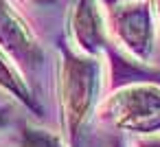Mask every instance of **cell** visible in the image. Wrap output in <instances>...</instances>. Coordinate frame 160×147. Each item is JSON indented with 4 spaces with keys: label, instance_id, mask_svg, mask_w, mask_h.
I'll list each match as a JSON object with an SVG mask.
<instances>
[{
    "label": "cell",
    "instance_id": "6da1fadb",
    "mask_svg": "<svg viewBox=\"0 0 160 147\" xmlns=\"http://www.w3.org/2000/svg\"><path fill=\"white\" fill-rule=\"evenodd\" d=\"M103 64L99 57L81 55L70 51L64 42L59 44V112L64 134L70 143H77L83 127L92 119L99 105Z\"/></svg>",
    "mask_w": 160,
    "mask_h": 147
},
{
    "label": "cell",
    "instance_id": "7a4b0ae2",
    "mask_svg": "<svg viewBox=\"0 0 160 147\" xmlns=\"http://www.w3.org/2000/svg\"><path fill=\"white\" fill-rule=\"evenodd\" d=\"M97 116L116 132L151 136L160 132V84L142 81L123 86L103 97L97 105Z\"/></svg>",
    "mask_w": 160,
    "mask_h": 147
},
{
    "label": "cell",
    "instance_id": "3957f363",
    "mask_svg": "<svg viewBox=\"0 0 160 147\" xmlns=\"http://www.w3.org/2000/svg\"><path fill=\"white\" fill-rule=\"evenodd\" d=\"M108 31L132 57L149 64L156 40L149 0H123V3L110 7Z\"/></svg>",
    "mask_w": 160,
    "mask_h": 147
},
{
    "label": "cell",
    "instance_id": "277c9868",
    "mask_svg": "<svg viewBox=\"0 0 160 147\" xmlns=\"http://www.w3.org/2000/svg\"><path fill=\"white\" fill-rule=\"evenodd\" d=\"M0 51L24 73H33L44 62L33 31L7 0H0Z\"/></svg>",
    "mask_w": 160,
    "mask_h": 147
},
{
    "label": "cell",
    "instance_id": "5b68a950",
    "mask_svg": "<svg viewBox=\"0 0 160 147\" xmlns=\"http://www.w3.org/2000/svg\"><path fill=\"white\" fill-rule=\"evenodd\" d=\"M68 24L72 44L81 55L99 57V53H108L112 42L108 31V18L101 11L99 0H72Z\"/></svg>",
    "mask_w": 160,
    "mask_h": 147
},
{
    "label": "cell",
    "instance_id": "8992f818",
    "mask_svg": "<svg viewBox=\"0 0 160 147\" xmlns=\"http://www.w3.org/2000/svg\"><path fill=\"white\" fill-rule=\"evenodd\" d=\"M0 88L5 92H9L16 101H20L24 108H29L31 112H38L40 114V103L35 101L31 88L27 86L22 73L18 70V66L0 51Z\"/></svg>",
    "mask_w": 160,
    "mask_h": 147
},
{
    "label": "cell",
    "instance_id": "52a82bcc",
    "mask_svg": "<svg viewBox=\"0 0 160 147\" xmlns=\"http://www.w3.org/2000/svg\"><path fill=\"white\" fill-rule=\"evenodd\" d=\"M18 147H68L64 138L51 129H44L33 123H24L20 132V145Z\"/></svg>",
    "mask_w": 160,
    "mask_h": 147
},
{
    "label": "cell",
    "instance_id": "ba28073f",
    "mask_svg": "<svg viewBox=\"0 0 160 147\" xmlns=\"http://www.w3.org/2000/svg\"><path fill=\"white\" fill-rule=\"evenodd\" d=\"M136 147H160V136L151 134V136H142L136 140Z\"/></svg>",
    "mask_w": 160,
    "mask_h": 147
},
{
    "label": "cell",
    "instance_id": "9c48e42d",
    "mask_svg": "<svg viewBox=\"0 0 160 147\" xmlns=\"http://www.w3.org/2000/svg\"><path fill=\"white\" fill-rule=\"evenodd\" d=\"M9 112H11V108H9L7 103H0V129L7 125V121H9Z\"/></svg>",
    "mask_w": 160,
    "mask_h": 147
},
{
    "label": "cell",
    "instance_id": "30bf717a",
    "mask_svg": "<svg viewBox=\"0 0 160 147\" xmlns=\"http://www.w3.org/2000/svg\"><path fill=\"white\" fill-rule=\"evenodd\" d=\"M108 147H125V143H123V138L121 136H114L112 140H110V145Z\"/></svg>",
    "mask_w": 160,
    "mask_h": 147
},
{
    "label": "cell",
    "instance_id": "8fae6325",
    "mask_svg": "<svg viewBox=\"0 0 160 147\" xmlns=\"http://www.w3.org/2000/svg\"><path fill=\"white\" fill-rule=\"evenodd\" d=\"M99 3H103V5H108V7H114V5L123 3V0H99Z\"/></svg>",
    "mask_w": 160,
    "mask_h": 147
},
{
    "label": "cell",
    "instance_id": "7c38bea8",
    "mask_svg": "<svg viewBox=\"0 0 160 147\" xmlns=\"http://www.w3.org/2000/svg\"><path fill=\"white\" fill-rule=\"evenodd\" d=\"M27 3H33V5H48V3H55V0H27Z\"/></svg>",
    "mask_w": 160,
    "mask_h": 147
},
{
    "label": "cell",
    "instance_id": "4fadbf2b",
    "mask_svg": "<svg viewBox=\"0 0 160 147\" xmlns=\"http://www.w3.org/2000/svg\"><path fill=\"white\" fill-rule=\"evenodd\" d=\"M156 13H158V20H160V0H156Z\"/></svg>",
    "mask_w": 160,
    "mask_h": 147
}]
</instances>
